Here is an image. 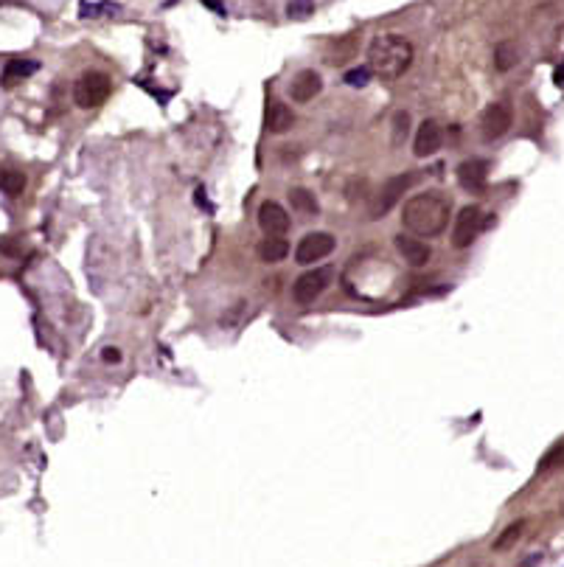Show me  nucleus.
<instances>
[{"label": "nucleus", "instance_id": "24", "mask_svg": "<svg viewBox=\"0 0 564 567\" xmlns=\"http://www.w3.org/2000/svg\"><path fill=\"white\" fill-rule=\"evenodd\" d=\"M371 79H373V73H371L368 65H365V68H351V71L345 73V85H351V88H365Z\"/></svg>", "mask_w": 564, "mask_h": 567}, {"label": "nucleus", "instance_id": "23", "mask_svg": "<svg viewBox=\"0 0 564 567\" xmlns=\"http://www.w3.org/2000/svg\"><path fill=\"white\" fill-rule=\"evenodd\" d=\"M287 14L295 20H306L309 14H315V0H289L287 3Z\"/></svg>", "mask_w": 564, "mask_h": 567}, {"label": "nucleus", "instance_id": "15", "mask_svg": "<svg viewBox=\"0 0 564 567\" xmlns=\"http://www.w3.org/2000/svg\"><path fill=\"white\" fill-rule=\"evenodd\" d=\"M292 124H295V115H292V110L284 102H272L270 105V110H267V129L270 132L281 135V132L292 129Z\"/></svg>", "mask_w": 564, "mask_h": 567}, {"label": "nucleus", "instance_id": "27", "mask_svg": "<svg viewBox=\"0 0 564 567\" xmlns=\"http://www.w3.org/2000/svg\"><path fill=\"white\" fill-rule=\"evenodd\" d=\"M203 3H205V6H208V8H214V11H217V14H225V8H222V6H220V0H203Z\"/></svg>", "mask_w": 564, "mask_h": 567}, {"label": "nucleus", "instance_id": "20", "mask_svg": "<svg viewBox=\"0 0 564 567\" xmlns=\"http://www.w3.org/2000/svg\"><path fill=\"white\" fill-rule=\"evenodd\" d=\"M289 203H292V208H295L298 214H306V217L318 214V200H315V194L306 191V189H292V191H289Z\"/></svg>", "mask_w": 564, "mask_h": 567}, {"label": "nucleus", "instance_id": "18", "mask_svg": "<svg viewBox=\"0 0 564 567\" xmlns=\"http://www.w3.org/2000/svg\"><path fill=\"white\" fill-rule=\"evenodd\" d=\"M517 62H520V48H517V42L505 40V42H500V45L494 48V68H497L500 73H508L511 68H517Z\"/></svg>", "mask_w": 564, "mask_h": 567}, {"label": "nucleus", "instance_id": "8", "mask_svg": "<svg viewBox=\"0 0 564 567\" xmlns=\"http://www.w3.org/2000/svg\"><path fill=\"white\" fill-rule=\"evenodd\" d=\"M511 126H514V107H511L508 102H494V105H488L483 118H480V135H483V141H488V143L497 141V138H503Z\"/></svg>", "mask_w": 564, "mask_h": 567}, {"label": "nucleus", "instance_id": "17", "mask_svg": "<svg viewBox=\"0 0 564 567\" xmlns=\"http://www.w3.org/2000/svg\"><path fill=\"white\" fill-rule=\"evenodd\" d=\"M525 528H528V520H517V523H511V525H505L503 528V534L494 539V551L497 554H505V551H511L520 539H522V534H525Z\"/></svg>", "mask_w": 564, "mask_h": 567}, {"label": "nucleus", "instance_id": "4", "mask_svg": "<svg viewBox=\"0 0 564 567\" xmlns=\"http://www.w3.org/2000/svg\"><path fill=\"white\" fill-rule=\"evenodd\" d=\"M332 278H335V270H332V267H315V270L304 273V275L292 284V295H295V301H298L301 306L315 304V301L326 292V287L332 284Z\"/></svg>", "mask_w": 564, "mask_h": 567}, {"label": "nucleus", "instance_id": "14", "mask_svg": "<svg viewBox=\"0 0 564 567\" xmlns=\"http://www.w3.org/2000/svg\"><path fill=\"white\" fill-rule=\"evenodd\" d=\"M37 62L34 59H8V65L3 68V85L6 88H14L17 82L28 79L31 73H37Z\"/></svg>", "mask_w": 564, "mask_h": 567}, {"label": "nucleus", "instance_id": "6", "mask_svg": "<svg viewBox=\"0 0 564 567\" xmlns=\"http://www.w3.org/2000/svg\"><path fill=\"white\" fill-rule=\"evenodd\" d=\"M486 225L488 222H486V217H483V211L477 205L460 208V214L455 217V225H452V247H457V250L469 247Z\"/></svg>", "mask_w": 564, "mask_h": 567}, {"label": "nucleus", "instance_id": "9", "mask_svg": "<svg viewBox=\"0 0 564 567\" xmlns=\"http://www.w3.org/2000/svg\"><path fill=\"white\" fill-rule=\"evenodd\" d=\"M488 180V160L483 157H469L457 166V183L466 189V191H483Z\"/></svg>", "mask_w": 564, "mask_h": 567}, {"label": "nucleus", "instance_id": "1", "mask_svg": "<svg viewBox=\"0 0 564 567\" xmlns=\"http://www.w3.org/2000/svg\"><path fill=\"white\" fill-rule=\"evenodd\" d=\"M452 205L447 197H441L438 191H424V194H413L404 208H402V225L416 236L433 239L438 233H444L450 225Z\"/></svg>", "mask_w": 564, "mask_h": 567}, {"label": "nucleus", "instance_id": "10", "mask_svg": "<svg viewBox=\"0 0 564 567\" xmlns=\"http://www.w3.org/2000/svg\"><path fill=\"white\" fill-rule=\"evenodd\" d=\"M441 143H444L441 124L430 118V121H424V124L419 126V132H416V143H413V152H416V157H430V155H436V152L441 149Z\"/></svg>", "mask_w": 564, "mask_h": 567}, {"label": "nucleus", "instance_id": "5", "mask_svg": "<svg viewBox=\"0 0 564 567\" xmlns=\"http://www.w3.org/2000/svg\"><path fill=\"white\" fill-rule=\"evenodd\" d=\"M337 247V239L326 230H315V233H306L298 247H295V261L298 264H315V261H323L326 256H332Z\"/></svg>", "mask_w": 564, "mask_h": 567}, {"label": "nucleus", "instance_id": "25", "mask_svg": "<svg viewBox=\"0 0 564 567\" xmlns=\"http://www.w3.org/2000/svg\"><path fill=\"white\" fill-rule=\"evenodd\" d=\"M410 132V115L407 113H396L393 115V143H402Z\"/></svg>", "mask_w": 564, "mask_h": 567}, {"label": "nucleus", "instance_id": "28", "mask_svg": "<svg viewBox=\"0 0 564 567\" xmlns=\"http://www.w3.org/2000/svg\"><path fill=\"white\" fill-rule=\"evenodd\" d=\"M556 85H564V65L556 71Z\"/></svg>", "mask_w": 564, "mask_h": 567}, {"label": "nucleus", "instance_id": "26", "mask_svg": "<svg viewBox=\"0 0 564 567\" xmlns=\"http://www.w3.org/2000/svg\"><path fill=\"white\" fill-rule=\"evenodd\" d=\"M102 359H104V362H121V351H118L115 345H107V348L102 351Z\"/></svg>", "mask_w": 564, "mask_h": 567}, {"label": "nucleus", "instance_id": "16", "mask_svg": "<svg viewBox=\"0 0 564 567\" xmlns=\"http://www.w3.org/2000/svg\"><path fill=\"white\" fill-rule=\"evenodd\" d=\"M287 253H289V244H287L281 236H267V239L258 244V258H261L264 264H278V261L287 258Z\"/></svg>", "mask_w": 564, "mask_h": 567}, {"label": "nucleus", "instance_id": "13", "mask_svg": "<svg viewBox=\"0 0 564 567\" xmlns=\"http://www.w3.org/2000/svg\"><path fill=\"white\" fill-rule=\"evenodd\" d=\"M320 90H323V79H320L318 71H301V73L292 79V85H289L292 99L301 102V105H304V102H312Z\"/></svg>", "mask_w": 564, "mask_h": 567}, {"label": "nucleus", "instance_id": "19", "mask_svg": "<svg viewBox=\"0 0 564 567\" xmlns=\"http://www.w3.org/2000/svg\"><path fill=\"white\" fill-rule=\"evenodd\" d=\"M23 189H25V174L17 172V169L0 166V191L8 194V197H20Z\"/></svg>", "mask_w": 564, "mask_h": 567}, {"label": "nucleus", "instance_id": "7", "mask_svg": "<svg viewBox=\"0 0 564 567\" xmlns=\"http://www.w3.org/2000/svg\"><path fill=\"white\" fill-rule=\"evenodd\" d=\"M413 183H416V174H413V172L390 177V180L379 189V194H376V200H373V205H371V220H382V217L402 200V194H404Z\"/></svg>", "mask_w": 564, "mask_h": 567}, {"label": "nucleus", "instance_id": "3", "mask_svg": "<svg viewBox=\"0 0 564 567\" xmlns=\"http://www.w3.org/2000/svg\"><path fill=\"white\" fill-rule=\"evenodd\" d=\"M110 90H113V82L107 73L102 71H88L76 79L73 85V102L76 107L82 110H93V107H102L107 99H110Z\"/></svg>", "mask_w": 564, "mask_h": 567}, {"label": "nucleus", "instance_id": "11", "mask_svg": "<svg viewBox=\"0 0 564 567\" xmlns=\"http://www.w3.org/2000/svg\"><path fill=\"white\" fill-rule=\"evenodd\" d=\"M258 225H261V230H264L267 236H284V233L289 230V214H287L278 203L267 200V203H261V208H258Z\"/></svg>", "mask_w": 564, "mask_h": 567}, {"label": "nucleus", "instance_id": "2", "mask_svg": "<svg viewBox=\"0 0 564 567\" xmlns=\"http://www.w3.org/2000/svg\"><path fill=\"white\" fill-rule=\"evenodd\" d=\"M413 45L402 34H379L368 45V68L382 79H399L413 65Z\"/></svg>", "mask_w": 564, "mask_h": 567}, {"label": "nucleus", "instance_id": "21", "mask_svg": "<svg viewBox=\"0 0 564 567\" xmlns=\"http://www.w3.org/2000/svg\"><path fill=\"white\" fill-rule=\"evenodd\" d=\"M115 11H121V6L113 3V0H85L82 6H79V14L82 17H107V14H115Z\"/></svg>", "mask_w": 564, "mask_h": 567}, {"label": "nucleus", "instance_id": "22", "mask_svg": "<svg viewBox=\"0 0 564 567\" xmlns=\"http://www.w3.org/2000/svg\"><path fill=\"white\" fill-rule=\"evenodd\" d=\"M559 466H564V441L553 444L548 453L539 458V463H536V472H539V475H545V472H553V469H559Z\"/></svg>", "mask_w": 564, "mask_h": 567}, {"label": "nucleus", "instance_id": "12", "mask_svg": "<svg viewBox=\"0 0 564 567\" xmlns=\"http://www.w3.org/2000/svg\"><path fill=\"white\" fill-rule=\"evenodd\" d=\"M393 241H396V250L402 253V258H404L410 267H424V264L433 258V250H430V244H424L421 239H413V236H404V233H399Z\"/></svg>", "mask_w": 564, "mask_h": 567}]
</instances>
